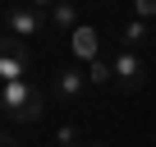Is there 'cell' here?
I'll use <instances>...</instances> for the list:
<instances>
[{
    "label": "cell",
    "instance_id": "14",
    "mask_svg": "<svg viewBox=\"0 0 156 147\" xmlns=\"http://www.w3.org/2000/svg\"><path fill=\"white\" fill-rule=\"evenodd\" d=\"M83 147H106V142H83Z\"/></svg>",
    "mask_w": 156,
    "mask_h": 147
},
{
    "label": "cell",
    "instance_id": "5",
    "mask_svg": "<svg viewBox=\"0 0 156 147\" xmlns=\"http://www.w3.org/2000/svg\"><path fill=\"white\" fill-rule=\"evenodd\" d=\"M51 88H55V97H60V101H83V92H87V69L64 64L55 78H51Z\"/></svg>",
    "mask_w": 156,
    "mask_h": 147
},
{
    "label": "cell",
    "instance_id": "9",
    "mask_svg": "<svg viewBox=\"0 0 156 147\" xmlns=\"http://www.w3.org/2000/svg\"><path fill=\"white\" fill-rule=\"evenodd\" d=\"M142 41H147V23L142 19H129L124 23V51H138Z\"/></svg>",
    "mask_w": 156,
    "mask_h": 147
},
{
    "label": "cell",
    "instance_id": "11",
    "mask_svg": "<svg viewBox=\"0 0 156 147\" xmlns=\"http://www.w3.org/2000/svg\"><path fill=\"white\" fill-rule=\"evenodd\" d=\"M133 9H138V19L147 23V19H156V0H133Z\"/></svg>",
    "mask_w": 156,
    "mask_h": 147
},
{
    "label": "cell",
    "instance_id": "7",
    "mask_svg": "<svg viewBox=\"0 0 156 147\" xmlns=\"http://www.w3.org/2000/svg\"><path fill=\"white\" fill-rule=\"evenodd\" d=\"M87 83H97V88H115V64L97 55V60L87 64Z\"/></svg>",
    "mask_w": 156,
    "mask_h": 147
},
{
    "label": "cell",
    "instance_id": "3",
    "mask_svg": "<svg viewBox=\"0 0 156 147\" xmlns=\"http://www.w3.org/2000/svg\"><path fill=\"white\" fill-rule=\"evenodd\" d=\"M110 64H115V88H119V92H138V88L147 83V60H142L138 51H119Z\"/></svg>",
    "mask_w": 156,
    "mask_h": 147
},
{
    "label": "cell",
    "instance_id": "6",
    "mask_svg": "<svg viewBox=\"0 0 156 147\" xmlns=\"http://www.w3.org/2000/svg\"><path fill=\"white\" fill-rule=\"evenodd\" d=\"M51 19V28H60V32H78L83 23H78V9H73V0H60V5L46 14Z\"/></svg>",
    "mask_w": 156,
    "mask_h": 147
},
{
    "label": "cell",
    "instance_id": "13",
    "mask_svg": "<svg viewBox=\"0 0 156 147\" xmlns=\"http://www.w3.org/2000/svg\"><path fill=\"white\" fill-rule=\"evenodd\" d=\"M0 147H14V138H9V133H0Z\"/></svg>",
    "mask_w": 156,
    "mask_h": 147
},
{
    "label": "cell",
    "instance_id": "10",
    "mask_svg": "<svg viewBox=\"0 0 156 147\" xmlns=\"http://www.w3.org/2000/svg\"><path fill=\"white\" fill-rule=\"evenodd\" d=\"M83 142H87V138L78 133V124H60V129H55V147H83Z\"/></svg>",
    "mask_w": 156,
    "mask_h": 147
},
{
    "label": "cell",
    "instance_id": "8",
    "mask_svg": "<svg viewBox=\"0 0 156 147\" xmlns=\"http://www.w3.org/2000/svg\"><path fill=\"white\" fill-rule=\"evenodd\" d=\"M69 37H73V51L83 55L87 64L97 60V32H92V28H78V32H69Z\"/></svg>",
    "mask_w": 156,
    "mask_h": 147
},
{
    "label": "cell",
    "instance_id": "4",
    "mask_svg": "<svg viewBox=\"0 0 156 147\" xmlns=\"http://www.w3.org/2000/svg\"><path fill=\"white\" fill-rule=\"evenodd\" d=\"M41 28H46V14L41 9H32V5H9L5 9V32L9 37H41Z\"/></svg>",
    "mask_w": 156,
    "mask_h": 147
},
{
    "label": "cell",
    "instance_id": "1",
    "mask_svg": "<svg viewBox=\"0 0 156 147\" xmlns=\"http://www.w3.org/2000/svg\"><path fill=\"white\" fill-rule=\"evenodd\" d=\"M0 110H5L14 124H37L46 110V97L23 78V83H0Z\"/></svg>",
    "mask_w": 156,
    "mask_h": 147
},
{
    "label": "cell",
    "instance_id": "2",
    "mask_svg": "<svg viewBox=\"0 0 156 147\" xmlns=\"http://www.w3.org/2000/svg\"><path fill=\"white\" fill-rule=\"evenodd\" d=\"M28 46L19 37H0V83H23L28 78Z\"/></svg>",
    "mask_w": 156,
    "mask_h": 147
},
{
    "label": "cell",
    "instance_id": "12",
    "mask_svg": "<svg viewBox=\"0 0 156 147\" xmlns=\"http://www.w3.org/2000/svg\"><path fill=\"white\" fill-rule=\"evenodd\" d=\"M23 5H32V9H41V14H51V9L60 5V0H23Z\"/></svg>",
    "mask_w": 156,
    "mask_h": 147
}]
</instances>
